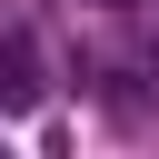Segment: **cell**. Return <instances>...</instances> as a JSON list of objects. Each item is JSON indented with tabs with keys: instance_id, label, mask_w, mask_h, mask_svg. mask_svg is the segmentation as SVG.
I'll list each match as a JSON object with an SVG mask.
<instances>
[{
	"instance_id": "6da1fadb",
	"label": "cell",
	"mask_w": 159,
	"mask_h": 159,
	"mask_svg": "<svg viewBox=\"0 0 159 159\" xmlns=\"http://www.w3.org/2000/svg\"><path fill=\"white\" fill-rule=\"evenodd\" d=\"M40 99V30H10L0 40V109H30Z\"/></svg>"
}]
</instances>
